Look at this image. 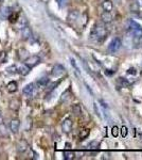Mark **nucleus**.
Masks as SVG:
<instances>
[{"label": "nucleus", "instance_id": "1", "mask_svg": "<svg viewBox=\"0 0 142 160\" xmlns=\"http://www.w3.org/2000/svg\"><path fill=\"white\" fill-rule=\"evenodd\" d=\"M106 35V28L102 24H95L91 30L90 37L95 40H103Z\"/></svg>", "mask_w": 142, "mask_h": 160}, {"label": "nucleus", "instance_id": "2", "mask_svg": "<svg viewBox=\"0 0 142 160\" xmlns=\"http://www.w3.org/2000/svg\"><path fill=\"white\" fill-rule=\"evenodd\" d=\"M127 24H128L127 30L131 35H134L135 38H142V28L140 25L137 24L136 22H134L131 19L128 20Z\"/></svg>", "mask_w": 142, "mask_h": 160}, {"label": "nucleus", "instance_id": "3", "mask_svg": "<svg viewBox=\"0 0 142 160\" xmlns=\"http://www.w3.org/2000/svg\"><path fill=\"white\" fill-rule=\"evenodd\" d=\"M121 46H122V42H121V40L119 38H116L112 40V42L109 43V45H108V51L109 52H117V51L120 49Z\"/></svg>", "mask_w": 142, "mask_h": 160}, {"label": "nucleus", "instance_id": "4", "mask_svg": "<svg viewBox=\"0 0 142 160\" xmlns=\"http://www.w3.org/2000/svg\"><path fill=\"white\" fill-rule=\"evenodd\" d=\"M39 63H40V58L38 56H30L25 59V64L29 66L30 68L38 65Z\"/></svg>", "mask_w": 142, "mask_h": 160}, {"label": "nucleus", "instance_id": "5", "mask_svg": "<svg viewBox=\"0 0 142 160\" xmlns=\"http://www.w3.org/2000/svg\"><path fill=\"white\" fill-rule=\"evenodd\" d=\"M64 73H65V68L63 65H61V64H55L53 66L52 71H51V75L54 77H58L61 75H63Z\"/></svg>", "mask_w": 142, "mask_h": 160}, {"label": "nucleus", "instance_id": "6", "mask_svg": "<svg viewBox=\"0 0 142 160\" xmlns=\"http://www.w3.org/2000/svg\"><path fill=\"white\" fill-rule=\"evenodd\" d=\"M34 91H35V83H29L24 88L22 93H24V95H25V96H32Z\"/></svg>", "mask_w": 142, "mask_h": 160}, {"label": "nucleus", "instance_id": "7", "mask_svg": "<svg viewBox=\"0 0 142 160\" xmlns=\"http://www.w3.org/2000/svg\"><path fill=\"white\" fill-rule=\"evenodd\" d=\"M11 14H12V12L9 7H2L1 9H0V19H3V20L7 19Z\"/></svg>", "mask_w": 142, "mask_h": 160}, {"label": "nucleus", "instance_id": "8", "mask_svg": "<svg viewBox=\"0 0 142 160\" xmlns=\"http://www.w3.org/2000/svg\"><path fill=\"white\" fill-rule=\"evenodd\" d=\"M62 129H63L64 132H66V133L70 132L72 129V121L70 118H67V120L64 121L63 124H62Z\"/></svg>", "mask_w": 142, "mask_h": 160}, {"label": "nucleus", "instance_id": "9", "mask_svg": "<svg viewBox=\"0 0 142 160\" xmlns=\"http://www.w3.org/2000/svg\"><path fill=\"white\" fill-rule=\"evenodd\" d=\"M19 127H20V121L18 120V118H14V120L11 121V123H10V128H11L12 132H14V133L18 132Z\"/></svg>", "mask_w": 142, "mask_h": 160}, {"label": "nucleus", "instance_id": "10", "mask_svg": "<svg viewBox=\"0 0 142 160\" xmlns=\"http://www.w3.org/2000/svg\"><path fill=\"white\" fill-rule=\"evenodd\" d=\"M21 37H22V40H30L31 38H32V31H31V29L29 27H25L21 29Z\"/></svg>", "mask_w": 142, "mask_h": 160}, {"label": "nucleus", "instance_id": "11", "mask_svg": "<svg viewBox=\"0 0 142 160\" xmlns=\"http://www.w3.org/2000/svg\"><path fill=\"white\" fill-rule=\"evenodd\" d=\"M27 26H28L27 17H25V15H20V17L17 19V27H18V29L21 30L22 28L27 27Z\"/></svg>", "mask_w": 142, "mask_h": 160}, {"label": "nucleus", "instance_id": "12", "mask_svg": "<svg viewBox=\"0 0 142 160\" xmlns=\"http://www.w3.org/2000/svg\"><path fill=\"white\" fill-rule=\"evenodd\" d=\"M101 18H102L103 22H105V24H109V22H112V15L110 14V12H105L104 11V13L101 15Z\"/></svg>", "mask_w": 142, "mask_h": 160}, {"label": "nucleus", "instance_id": "13", "mask_svg": "<svg viewBox=\"0 0 142 160\" xmlns=\"http://www.w3.org/2000/svg\"><path fill=\"white\" fill-rule=\"evenodd\" d=\"M18 86H17V82L16 81H10L9 83L7 84V90L9 93H15L17 91Z\"/></svg>", "mask_w": 142, "mask_h": 160}, {"label": "nucleus", "instance_id": "14", "mask_svg": "<svg viewBox=\"0 0 142 160\" xmlns=\"http://www.w3.org/2000/svg\"><path fill=\"white\" fill-rule=\"evenodd\" d=\"M17 149L19 152H21V153H25V151H28L29 149V145H28V143L25 141H19L17 144Z\"/></svg>", "mask_w": 142, "mask_h": 160}, {"label": "nucleus", "instance_id": "15", "mask_svg": "<svg viewBox=\"0 0 142 160\" xmlns=\"http://www.w3.org/2000/svg\"><path fill=\"white\" fill-rule=\"evenodd\" d=\"M9 107H10V109H12L14 111H17L18 109H19V107H20V102L18 99H16V98L11 99V100H10Z\"/></svg>", "mask_w": 142, "mask_h": 160}, {"label": "nucleus", "instance_id": "16", "mask_svg": "<svg viewBox=\"0 0 142 160\" xmlns=\"http://www.w3.org/2000/svg\"><path fill=\"white\" fill-rule=\"evenodd\" d=\"M102 7L104 9L105 12H112V8H113V4L110 0H104L102 3Z\"/></svg>", "mask_w": 142, "mask_h": 160}, {"label": "nucleus", "instance_id": "17", "mask_svg": "<svg viewBox=\"0 0 142 160\" xmlns=\"http://www.w3.org/2000/svg\"><path fill=\"white\" fill-rule=\"evenodd\" d=\"M30 71H31V68L28 65H25V64L21 65L20 68H18V73L20 75H22V76H27V75L30 73Z\"/></svg>", "mask_w": 142, "mask_h": 160}, {"label": "nucleus", "instance_id": "18", "mask_svg": "<svg viewBox=\"0 0 142 160\" xmlns=\"http://www.w3.org/2000/svg\"><path fill=\"white\" fill-rule=\"evenodd\" d=\"M49 81H50V80H49L48 77H42V78H39L37 80L36 84H37L39 88H45L49 83Z\"/></svg>", "mask_w": 142, "mask_h": 160}, {"label": "nucleus", "instance_id": "19", "mask_svg": "<svg viewBox=\"0 0 142 160\" xmlns=\"http://www.w3.org/2000/svg\"><path fill=\"white\" fill-rule=\"evenodd\" d=\"M6 72H7V74H9V75L17 74L18 73V68L15 65V64H13V65H10L9 68H7Z\"/></svg>", "mask_w": 142, "mask_h": 160}, {"label": "nucleus", "instance_id": "20", "mask_svg": "<svg viewBox=\"0 0 142 160\" xmlns=\"http://www.w3.org/2000/svg\"><path fill=\"white\" fill-rule=\"evenodd\" d=\"M118 84L121 88H126V87L130 86V82H128L125 78H122V77H120V78H118Z\"/></svg>", "mask_w": 142, "mask_h": 160}, {"label": "nucleus", "instance_id": "21", "mask_svg": "<svg viewBox=\"0 0 142 160\" xmlns=\"http://www.w3.org/2000/svg\"><path fill=\"white\" fill-rule=\"evenodd\" d=\"M74 156H76V154H74L73 152H71V151H65V152H64V158H65L66 160L74 159Z\"/></svg>", "mask_w": 142, "mask_h": 160}, {"label": "nucleus", "instance_id": "22", "mask_svg": "<svg viewBox=\"0 0 142 160\" xmlns=\"http://www.w3.org/2000/svg\"><path fill=\"white\" fill-rule=\"evenodd\" d=\"M72 111H73V113L76 115H81L82 113V108H81V105H74L73 107H72Z\"/></svg>", "mask_w": 142, "mask_h": 160}, {"label": "nucleus", "instance_id": "23", "mask_svg": "<svg viewBox=\"0 0 142 160\" xmlns=\"http://www.w3.org/2000/svg\"><path fill=\"white\" fill-rule=\"evenodd\" d=\"M119 132H120V135L123 137V138H125L126 136L128 135V129L126 126H122V127L120 128V130H119Z\"/></svg>", "mask_w": 142, "mask_h": 160}, {"label": "nucleus", "instance_id": "24", "mask_svg": "<svg viewBox=\"0 0 142 160\" xmlns=\"http://www.w3.org/2000/svg\"><path fill=\"white\" fill-rule=\"evenodd\" d=\"M88 136H89V130L88 129H84L81 133H80V139H81V140H84V139L87 138Z\"/></svg>", "mask_w": 142, "mask_h": 160}, {"label": "nucleus", "instance_id": "25", "mask_svg": "<svg viewBox=\"0 0 142 160\" xmlns=\"http://www.w3.org/2000/svg\"><path fill=\"white\" fill-rule=\"evenodd\" d=\"M98 146H99V143L98 142H91V143L89 144V149H92V151H98Z\"/></svg>", "mask_w": 142, "mask_h": 160}, {"label": "nucleus", "instance_id": "26", "mask_svg": "<svg viewBox=\"0 0 142 160\" xmlns=\"http://www.w3.org/2000/svg\"><path fill=\"white\" fill-rule=\"evenodd\" d=\"M112 135L113 137H118V135H119V128L117 127V126H112Z\"/></svg>", "mask_w": 142, "mask_h": 160}, {"label": "nucleus", "instance_id": "27", "mask_svg": "<svg viewBox=\"0 0 142 160\" xmlns=\"http://www.w3.org/2000/svg\"><path fill=\"white\" fill-rule=\"evenodd\" d=\"M70 62H71V64H72V66H73L74 68L76 69V72L77 73H80V68H79V66H77V64H76V60L74 59H70Z\"/></svg>", "mask_w": 142, "mask_h": 160}, {"label": "nucleus", "instance_id": "28", "mask_svg": "<svg viewBox=\"0 0 142 160\" xmlns=\"http://www.w3.org/2000/svg\"><path fill=\"white\" fill-rule=\"evenodd\" d=\"M127 74H131V75H136L137 74V72H136V69L135 68H131L130 69H128V71H127Z\"/></svg>", "mask_w": 142, "mask_h": 160}, {"label": "nucleus", "instance_id": "29", "mask_svg": "<svg viewBox=\"0 0 142 160\" xmlns=\"http://www.w3.org/2000/svg\"><path fill=\"white\" fill-rule=\"evenodd\" d=\"M66 1H67V0H57L58 6H59V7H64V6L66 4Z\"/></svg>", "mask_w": 142, "mask_h": 160}, {"label": "nucleus", "instance_id": "30", "mask_svg": "<svg viewBox=\"0 0 142 160\" xmlns=\"http://www.w3.org/2000/svg\"><path fill=\"white\" fill-rule=\"evenodd\" d=\"M94 110H95V112L98 113V115L99 117H101V113H100V110H99V108H98V106H97V104H94Z\"/></svg>", "mask_w": 142, "mask_h": 160}, {"label": "nucleus", "instance_id": "31", "mask_svg": "<svg viewBox=\"0 0 142 160\" xmlns=\"http://www.w3.org/2000/svg\"><path fill=\"white\" fill-rule=\"evenodd\" d=\"M0 121H1V112H0Z\"/></svg>", "mask_w": 142, "mask_h": 160}]
</instances>
